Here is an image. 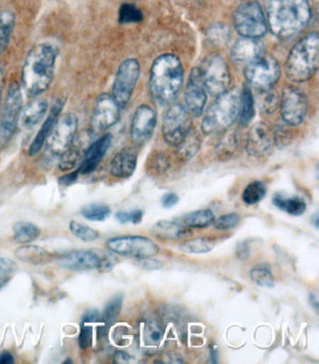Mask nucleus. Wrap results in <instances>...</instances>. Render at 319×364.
<instances>
[{"label": "nucleus", "instance_id": "42", "mask_svg": "<svg viewBox=\"0 0 319 364\" xmlns=\"http://www.w3.org/2000/svg\"><path fill=\"white\" fill-rule=\"evenodd\" d=\"M143 14L134 5L125 3L120 7L119 22L122 23H132L141 22L143 20Z\"/></svg>", "mask_w": 319, "mask_h": 364}, {"label": "nucleus", "instance_id": "34", "mask_svg": "<svg viewBox=\"0 0 319 364\" xmlns=\"http://www.w3.org/2000/svg\"><path fill=\"white\" fill-rule=\"evenodd\" d=\"M122 295L115 296L114 299H112V300L109 301L104 310V313H103L102 318H100V321L103 322V326L100 328L99 331H99V333H106V331L110 328L112 323L115 321V318L119 315L121 309H122Z\"/></svg>", "mask_w": 319, "mask_h": 364}, {"label": "nucleus", "instance_id": "59", "mask_svg": "<svg viewBox=\"0 0 319 364\" xmlns=\"http://www.w3.org/2000/svg\"><path fill=\"white\" fill-rule=\"evenodd\" d=\"M312 221L314 222L315 228H318V214H315L314 217L312 218Z\"/></svg>", "mask_w": 319, "mask_h": 364}, {"label": "nucleus", "instance_id": "41", "mask_svg": "<svg viewBox=\"0 0 319 364\" xmlns=\"http://www.w3.org/2000/svg\"><path fill=\"white\" fill-rule=\"evenodd\" d=\"M70 230L77 238L87 242H93L99 237V233L96 230L76 221L70 222Z\"/></svg>", "mask_w": 319, "mask_h": 364}, {"label": "nucleus", "instance_id": "38", "mask_svg": "<svg viewBox=\"0 0 319 364\" xmlns=\"http://www.w3.org/2000/svg\"><path fill=\"white\" fill-rule=\"evenodd\" d=\"M255 114V108H254V97L249 88L245 87L243 94L241 95V109L240 117L241 122L244 125L249 123L253 119Z\"/></svg>", "mask_w": 319, "mask_h": 364}, {"label": "nucleus", "instance_id": "10", "mask_svg": "<svg viewBox=\"0 0 319 364\" xmlns=\"http://www.w3.org/2000/svg\"><path fill=\"white\" fill-rule=\"evenodd\" d=\"M77 129L78 118L75 114H66L58 118L45 143L49 155L61 158L75 141Z\"/></svg>", "mask_w": 319, "mask_h": 364}, {"label": "nucleus", "instance_id": "5", "mask_svg": "<svg viewBox=\"0 0 319 364\" xmlns=\"http://www.w3.org/2000/svg\"><path fill=\"white\" fill-rule=\"evenodd\" d=\"M241 94L237 90H227L217 97L207 111L202 121V132L215 134L229 129L240 115Z\"/></svg>", "mask_w": 319, "mask_h": 364}, {"label": "nucleus", "instance_id": "22", "mask_svg": "<svg viewBox=\"0 0 319 364\" xmlns=\"http://www.w3.org/2000/svg\"><path fill=\"white\" fill-rule=\"evenodd\" d=\"M90 132H82L70 146L69 149L61 156L59 168L63 171L72 170L79 162H81L85 151L93 143L92 136Z\"/></svg>", "mask_w": 319, "mask_h": 364}, {"label": "nucleus", "instance_id": "15", "mask_svg": "<svg viewBox=\"0 0 319 364\" xmlns=\"http://www.w3.org/2000/svg\"><path fill=\"white\" fill-rule=\"evenodd\" d=\"M307 100L306 95L295 87H286L281 97V114L285 122L298 126L306 118Z\"/></svg>", "mask_w": 319, "mask_h": 364}, {"label": "nucleus", "instance_id": "56", "mask_svg": "<svg viewBox=\"0 0 319 364\" xmlns=\"http://www.w3.org/2000/svg\"><path fill=\"white\" fill-rule=\"evenodd\" d=\"M14 363V358L13 355L5 351L0 354V364H13Z\"/></svg>", "mask_w": 319, "mask_h": 364}, {"label": "nucleus", "instance_id": "19", "mask_svg": "<svg viewBox=\"0 0 319 364\" xmlns=\"http://www.w3.org/2000/svg\"><path fill=\"white\" fill-rule=\"evenodd\" d=\"M112 144V135L106 134L97 139L85 151L79 164V173L82 176L92 173L99 167Z\"/></svg>", "mask_w": 319, "mask_h": 364}, {"label": "nucleus", "instance_id": "40", "mask_svg": "<svg viewBox=\"0 0 319 364\" xmlns=\"http://www.w3.org/2000/svg\"><path fill=\"white\" fill-rule=\"evenodd\" d=\"M163 336L164 330L159 322L156 321L147 322L144 328V341L147 346H158L163 339Z\"/></svg>", "mask_w": 319, "mask_h": 364}, {"label": "nucleus", "instance_id": "45", "mask_svg": "<svg viewBox=\"0 0 319 364\" xmlns=\"http://www.w3.org/2000/svg\"><path fill=\"white\" fill-rule=\"evenodd\" d=\"M241 217L237 213H230L225 215H222L217 220L214 221V226L218 230H229L233 228L237 227L240 223Z\"/></svg>", "mask_w": 319, "mask_h": 364}, {"label": "nucleus", "instance_id": "32", "mask_svg": "<svg viewBox=\"0 0 319 364\" xmlns=\"http://www.w3.org/2000/svg\"><path fill=\"white\" fill-rule=\"evenodd\" d=\"M215 245L214 240L200 237V238L188 240V241L181 242L178 245V250L182 253L200 255V254L211 252L214 250Z\"/></svg>", "mask_w": 319, "mask_h": 364}, {"label": "nucleus", "instance_id": "7", "mask_svg": "<svg viewBox=\"0 0 319 364\" xmlns=\"http://www.w3.org/2000/svg\"><path fill=\"white\" fill-rule=\"evenodd\" d=\"M244 76L256 90H271L280 78L279 62L273 56L264 54L244 67Z\"/></svg>", "mask_w": 319, "mask_h": 364}, {"label": "nucleus", "instance_id": "30", "mask_svg": "<svg viewBox=\"0 0 319 364\" xmlns=\"http://www.w3.org/2000/svg\"><path fill=\"white\" fill-rule=\"evenodd\" d=\"M274 205L286 212V214L299 217L306 211V201L299 197H285L281 194L274 195L273 198Z\"/></svg>", "mask_w": 319, "mask_h": 364}, {"label": "nucleus", "instance_id": "50", "mask_svg": "<svg viewBox=\"0 0 319 364\" xmlns=\"http://www.w3.org/2000/svg\"><path fill=\"white\" fill-rule=\"evenodd\" d=\"M17 270V264L13 260L0 257V274H9Z\"/></svg>", "mask_w": 319, "mask_h": 364}, {"label": "nucleus", "instance_id": "31", "mask_svg": "<svg viewBox=\"0 0 319 364\" xmlns=\"http://www.w3.org/2000/svg\"><path fill=\"white\" fill-rule=\"evenodd\" d=\"M16 17L11 11H3L0 13V56L7 50L13 34Z\"/></svg>", "mask_w": 319, "mask_h": 364}, {"label": "nucleus", "instance_id": "2", "mask_svg": "<svg viewBox=\"0 0 319 364\" xmlns=\"http://www.w3.org/2000/svg\"><path fill=\"white\" fill-rule=\"evenodd\" d=\"M267 23L279 38L299 33L311 19V9L307 0H267Z\"/></svg>", "mask_w": 319, "mask_h": 364}, {"label": "nucleus", "instance_id": "28", "mask_svg": "<svg viewBox=\"0 0 319 364\" xmlns=\"http://www.w3.org/2000/svg\"><path fill=\"white\" fill-rule=\"evenodd\" d=\"M215 218L214 213L211 210L202 209L188 213L183 217L174 218V220L188 229H205L214 223Z\"/></svg>", "mask_w": 319, "mask_h": 364}, {"label": "nucleus", "instance_id": "9", "mask_svg": "<svg viewBox=\"0 0 319 364\" xmlns=\"http://www.w3.org/2000/svg\"><path fill=\"white\" fill-rule=\"evenodd\" d=\"M23 109L22 88L17 82L9 87L0 117V141H7L13 137Z\"/></svg>", "mask_w": 319, "mask_h": 364}, {"label": "nucleus", "instance_id": "53", "mask_svg": "<svg viewBox=\"0 0 319 364\" xmlns=\"http://www.w3.org/2000/svg\"><path fill=\"white\" fill-rule=\"evenodd\" d=\"M236 257L241 260H247L250 257V250L247 242H239L237 247H236Z\"/></svg>", "mask_w": 319, "mask_h": 364}, {"label": "nucleus", "instance_id": "37", "mask_svg": "<svg viewBox=\"0 0 319 364\" xmlns=\"http://www.w3.org/2000/svg\"><path fill=\"white\" fill-rule=\"evenodd\" d=\"M82 215L90 221H104L111 215V209L106 204L90 203L82 209Z\"/></svg>", "mask_w": 319, "mask_h": 364}, {"label": "nucleus", "instance_id": "29", "mask_svg": "<svg viewBox=\"0 0 319 364\" xmlns=\"http://www.w3.org/2000/svg\"><path fill=\"white\" fill-rule=\"evenodd\" d=\"M102 315L97 309H90L82 316L81 321V331L78 338L79 346L82 350L90 348L92 345L93 327L92 323L100 321Z\"/></svg>", "mask_w": 319, "mask_h": 364}, {"label": "nucleus", "instance_id": "8", "mask_svg": "<svg viewBox=\"0 0 319 364\" xmlns=\"http://www.w3.org/2000/svg\"><path fill=\"white\" fill-rule=\"evenodd\" d=\"M199 70L203 85L209 94L218 97L229 90L230 73L225 60L221 56L209 55Z\"/></svg>", "mask_w": 319, "mask_h": 364}, {"label": "nucleus", "instance_id": "36", "mask_svg": "<svg viewBox=\"0 0 319 364\" xmlns=\"http://www.w3.org/2000/svg\"><path fill=\"white\" fill-rule=\"evenodd\" d=\"M251 280L256 285L262 287V288H273L274 277L271 274V267L266 263L256 265L250 272Z\"/></svg>", "mask_w": 319, "mask_h": 364}, {"label": "nucleus", "instance_id": "35", "mask_svg": "<svg viewBox=\"0 0 319 364\" xmlns=\"http://www.w3.org/2000/svg\"><path fill=\"white\" fill-rule=\"evenodd\" d=\"M266 194H267V188L265 183L261 181H254L244 188L242 199L247 205H255L264 199Z\"/></svg>", "mask_w": 319, "mask_h": 364}, {"label": "nucleus", "instance_id": "48", "mask_svg": "<svg viewBox=\"0 0 319 364\" xmlns=\"http://www.w3.org/2000/svg\"><path fill=\"white\" fill-rule=\"evenodd\" d=\"M99 266L97 270L102 272L111 271L117 264V259L112 253H103L99 255Z\"/></svg>", "mask_w": 319, "mask_h": 364}, {"label": "nucleus", "instance_id": "18", "mask_svg": "<svg viewBox=\"0 0 319 364\" xmlns=\"http://www.w3.org/2000/svg\"><path fill=\"white\" fill-rule=\"evenodd\" d=\"M156 124V115L149 106H140L133 117L131 137L133 143L144 144L152 137Z\"/></svg>", "mask_w": 319, "mask_h": 364}, {"label": "nucleus", "instance_id": "44", "mask_svg": "<svg viewBox=\"0 0 319 364\" xmlns=\"http://www.w3.org/2000/svg\"><path fill=\"white\" fill-rule=\"evenodd\" d=\"M208 37L214 43L225 44L230 37V31L226 26L215 23L208 29Z\"/></svg>", "mask_w": 319, "mask_h": 364}, {"label": "nucleus", "instance_id": "61", "mask_svg": "<svg viewBox=\"0 0 319 364\" xmlns=\"http://www.w3.org/2000/svg\"><path fill=\"white\" fill-rule=\"evenodd\" d=\"M67 363H72V362L70 359H67V360H65V362H64V364H67Z\"/></svg>", "mask_w": 319, "mask_h": 364}, {"label": "nucleus", "instance_id": "6", "mask_svg": "<svg viewBox=\"0 0 319 364\" xmlns=\"http://www.w3.org/2000/svg\"><path fill=\"white\" fill-rule=\"evenodd\" d=\"M233 20L236 31L244 38H259L267 32V19L261 6L256 1H247L239 6Z\"/></svg>", "mask_w": 319, "mask_h": 364}, {"label": "nucleus", "instance_id": "1", "mask_svg": "<svg viewBox=\"0 0 319 364\" xmlns=\"http://www.w3.org/2000/svg\"><path fill=\"white\" fill-rule=\"evenodd\" d=\"M58 51L51 43L35 46L26 56L22 70V87L29 97L48 90L54 80Z\"/></svg>", "mask_w": 319, "mask_h": 364}, {"label": "nucleus", "instance_id": "43", "mask_svg": "<svg viewBox=\"0 0 319 364\" xmlns=\"http://www.w3.org/2000/svg\"><path fill=\"white\" fill-rule=\"evenodd\" d=\"M148 170L153 174L164 173L170 167L169 161L163 153L153 154L147 164Z\"/></svg>", "mask_w": 319, "mask_h": 364}, {"label": "nucleus", "instance_id": "60", "mask_svg": "<svg viewBox=\"0 0 319 364\" xmlns=\"http://www.w3.org/2000/svg\"><path fill=\"white\" fill-rule=\"evenodd\" d=\"M6 282H7V279H3V278H0V289H1V287L4 285Z\"/></svg>", "mask_w": 319, "mask_h": 364}, {"label": "nucleus", "instance_id": "21", "mask_svg": "<svg viewBox=\"0 0 319 364\" xmlns=\"http://www.w3.org/2000/svg\"><path fill=\"white\" fill-rule=\"evenodd\" d=\"M99 255L88 250H73L61 257L62 267L72 271H85L99 269Z\"/></svg>", "mask_w": 319, "mask_h": 364}, {"label": "nucleus", "instance_id": "39", "mask_svg": "<svg viewBox=\"0 0 319 364\" xmlns=\"http://www.w3.org/2000/svg\"><path fill=\"white\" fill-rule=\"evenodd\" d=\"M200 147V140L197 136L191 135V132L189 133L187 138L179 144L178 148V156L183 161H188L191 158H193L198 153Z\"/></svg>", "mask_w": 319, "mask_h": 364}, {"label": "nucleus", "instance_id": "13", "mask_svg": "<svg viewBox=\"0 0 319 364\" xmlns=\"http://www.w3.org/2000/svg\"><path fill=\"white\" fill-rule=\"evenodd\" d=\"M140 76V65L136 59H128L118 68L113 85V97L120 108L126 107Z\"/></svg>", "mask_w": 319, "mask_h": 364}, {"label": "nucleus", "instance_id": "51", "mask_svg": "<svg viewBox=\"0 0 319 364\" xmlns=\"http://www.w3.org/2000/svg\"><path fill=\"white\" fill-rule=\"evenodd\" d=\"M222 146H221L220 153L221 156H230L232 155L233 151H234V148L236 147V140L234 136H229V138H227L225 141H223Z\"/></svg>", "mask_w": 319, "mask_h": 364}, {"label": "nucleus", "instance_id": "14", "mask_svg": "<svg viewBox=\"0 0 319 364\" xmlns=\"http://www.w3.org/2000/svg\"><path fill=\"white\" fill-rule=\"evenodd\" d=\"M120 117V106L113 96L102 94L97 97L94 105L92 119L93 134H99L117 124Z\"/></svg>", "mask_w": 319, "mask_h": 364}, {"label": "nucleus", "instance_id": "4", "mask_svg": "<svg viewBox=\"0 0 319 364\" xmlns=\"http://www.w3.org/2000/svg\"><path fill=\"white\" fill-rule=\"evenodd\" d=\"M319 38L312 33L303 38L289 53L286 62V77L291 81L303 82L311 79L318 69Z\"/></svg>", "mask_w": 319, "mask_h": 364}, {"label": "nucleus", "instance_id": "58", "mask_svg": "<svg viewBox=\"0 0 319 364\" xmlns=\"http://www.w3.org/2000/svg\"><path fill=\"white\" fill-rule=\"evenodd\" d=\"M310 303L315 307V309H318V300L317 296L314 294L310 295Z\"/></svg>", "mask_w": 319, "mask_h": 364}, {"label": "nucleus", "instance_id": "27", "mask_svg": "<svg viewBox=\"0 0 319 364\" xmlns=\"http://www.w3.org/2000/svg\"><path fill=\"white\" fill-rule=\"evenodd\" d=\"M17 259L21 262L33 265H44L51 262L54 257L48 251L36 245H25L16 251Z\"/></svg>", "mask_w": 319, "mask_h": 364}, {"label": "nucleus", "instance_id": "3", "mask_svg": "<svg viewBox=\"0 0 319 364\" xmlns=\"http://www.w3.org/2000/svg\"><path fill=\"white\" fill-rule=\"evenodd\" d=\"M184 70L181 61L173 55H163L153 62L150 75V92L159 105L173 102L181 91Z\"/></svg>", "mask_w": 319, "mask_h": 364}, {"label": "nucleus", "instance_id": "17", "mask_svg": "<svg viewBox=\"0 0 319 364\" xmlns=\"http://www.w3.org/2000/svg\"><path fill=\"white\" fill-rule=\"evenodd\" d=\"M207 91L199 69H194L189 75L185 91V109L189 114L200 117L205 111Z\"/></svg>", "mask_w": 319, "mask_h": 364}, {"label": "nucleus", "instance_id": "55", "mask_svg": "<svg viewBox=\"0 0 319 364\" xmlns=\"http://www.w3.org/2000/svg\"><path fill=\"white\" fill-rule=\"evenodd\" d=\"M132 360L133 358L131 355L124 351H117L114 357V362L115 363H129L132 362Z\"/></svg>", "mask_w": 319, "mask_h": 364}, {"label": "nucleus", "instance_id": "16", "mask_svg": "<svg viewBox=\"0 0 319 364\" xmlns=\"http://www.w3.org/2000/svg\"><path fill=\"white\" fill-rule=\"evenodd\" d=\"M274 132L265 123H258L250 130L247 143V151L251 156L264 159L270 155L276 141Z\"/></svg>", "mask_w": 319, "mask_h": 364}, {"label": "nucleus", "instance_id": "54", "mask_svg": "<svg viewBox=\"0 0 319 364\" xmlns=\"http://www.w3.org/2000/svg\"><path fill=\"white\" fill-rule=\"evenodd\" d=\"M79 174L78 170L72 171V173L60 177V178H59V183H60V185L64 186L72 185V183H75L77 181Z\"/></svg>", "mask_w": 319, "mask_h": 364}, {"label": "nucleus", "instance_id": "26", "mask_svg": "<svg viewBox=\"0 0 319 364\" xmlns=\"http://www.w3.org/2000/svg\"><path fill=\"white\" fill-rule=\"evenodd\" d=\"M48 109V103L44 100H35L22 109L20 115L23 128L32 129L43 120Z\"/></svg>", "mask_w": 319, "mask_h": 364}, {"label": "nucleus", "instance_id": "24", "mask_svg": "<svg viewBox=\"0 0 319 364\" xmlns=\"http://www.w3.org/2000/svg\"><path fill=\"white\" fill-rule=\"evenodd\" d=\"M63 100H58L53 106L51 111H50L48 117L44 121L43 126L38 130L36 137L32 141L31 147H29L28 154L31 156H36L43 147L45 146L47 139L51 134L55 124H57L59 117H60L62 109H63Z\"/></svg>", "mask_w": 319, "mask_h": 364}, {"label": "nucleus", "instance_id": "49", "mask_svg": "<svg viewBox=\"0 0 319 364\" xmlns=\"http://www.w3.org/2000/svg\"><path fill=\"white\" fill-rule=\"evenodd\" d=\"M137 262H139L140 267L144 269V270H158V269L162 268L161 262H158V260L156 259H150V257H143V259H137Z\"/></svg>", "mask_w": 319, "mask_h": 364}, {"label": "nucleus", "instance_id": "46", "mask_svg": "<svg viewBox=\"0 0 319 364\" xmlns=\"http://www.w3.org/2000/svg\"><path fill=\"white\" fill-rule=\"evenodd\" d=\"M259 105L263 112H273L276 111L277 105H279V100H277L276 95L271 91V90L261 91Z\"/></svg>", "mask_w": 319, "mask_h": 364}, {"label": "nucleus", "instance_id": "47", "mask_svg": "<svg viewBox=\"0 0 319 364\" xmlns=\"http://www.w3.org/2000/svg\"><path fill=\"white\" fill-rule=\"evenodd\" d=\"M144 212L140 209L133 210L131 212L119 211L115 215V218L121 224L132 223L137 225L143 220Z\"/></svg>", "mask_w": 319, "mask_h": 364}, {"label": "nucleus", "instance_id": "20", "mask_svg": "<svg viewBox=\"0 0 319 364\" xmlns=\"http://www.w3.org/2000/svg\"><path fill=\"white\" fill-rule=\"evenodd\" d=\"M264 54V46L259 38L243 37L232 49L233 60L244 67Z\"/></svg>", "mask_w": 319, "mask_h": 364}, {"label": "nucleus", "instance_id": "52", "mask_svg": "<svg viewBox=\"0 0 319 364\" xmlns=\"http://www.w3.org/2000/svg\"><path fill=\"white\" fill-rule=\"evenodd\" d=\"M179 197L176 193H171L165 194L163 197H162L161 203L162 206L164 208L170 209L171 207L175 206L177 203H178Z\"/></svg>", "mask_w": 319, "mask_h": 364}, {"label": "nucleus", "instance_id": "33", "mask_svg": "<svg viewBox=\"0 0 319 364\" xmlns=\"http://www.w3.org/2000/svg\"><path fill=\"white\" fill-rule=\"evenodd\" d=\"M40 235L36 225L29 222L19 221L13 225V240L18 244H28L35 241Z\"/></svg>", "mask_w": 319, "mask_h": 364}, {"label": "nucleus", "instance_id": "12", "mask_svg": "<svg viewBox=\"0 0 319 364\" xmlns=\"http://www.w3.org/2000/svg\"><path fill=\"white\" fill-rule=\"evenodd\" d=\"M106 247L112 253L135 259H143L156 255L158 245L144 236H122L108 240Z\"/></svg>", "mask_w": 319, "mask_h": 364}, {"label": "nucleus", "instance_id": "11", "mask_svg": "<svg viewBox=\"0 0 319 364\" xmlns=\"http://www.w3.org/2000/svg\"><path fill=\"white\" fill-rule=\"evenodd\" d=\"M190 115L187 109L179 105L171 106L165 114L162 134L171 146H178L191 132Z\"/></svg>", "mask_w": 319, "mask_h": 364}, {"label": "nucleus", "instance_id": "57", "mask_svg": "<svg viewBox=\"0 0 319 364\" xmlns=\"http://www.w3.org/2000/svg\"><path fill=\"white\" fill-rule=\"evenodd\" d=\"M4 73H3V70L1 69V68H0V109H1L2 92L3 88H4Z\"/></svg>", "mask_w": 319, "mask_h": 364}, {"label": "nucleus", "instance_id": "23", "mask_svg": "<svg viewBox=\"0 0 319 364\" xmlns=\"http://www.w3.org/2000/svg\"><path fill=\"white\" fill-rule=\"evenodd\" d=\"M137 151L132 147L124 148L114 156L110 165V173L114 177L126 179L131 177L137 167Z\"/></svg>", "mask_w": 319, "mask_h": 364}, {"label": "nucleus", "instance_id": "25", "mask_svg": "<svg viewBox=\"0 0 319 364\" xmlns=\"http://www.w3.org/2000/svg\"><path fill=\"white\" fill-rule=\"evenodd\" d=\"M151 235L156 238L167 240V241H177L187 238L191 235L190 229H188L178 222L174 220H161L153 225L151 229Z\"/></svg>", "mask_w": 319, "mask_h": 364}]
</instances>
